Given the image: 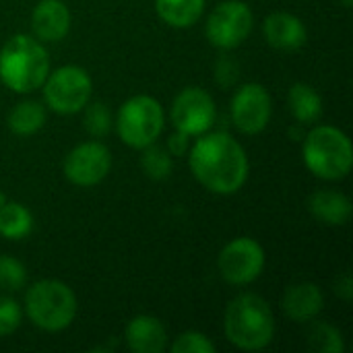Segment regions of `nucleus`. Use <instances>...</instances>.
I'll return each mask as SVG.
<instances>
[{"mask_svg":"<svg viewBox=\"0 0 353 353\" xmlns=\"http://www.w3.org/2000/svg\"><path fill=\"white\" fill-rule=\"evenodd\" d=\"M254 29V12L244 0H223L207 17L205 35L221 52L240 48Z\"/></svg>","mask_w":353,"mask_h":353,"instance_id":"nucleus-8","label":"nucleus"},{"mask_svg":"<svg viewBox=\"0 0 353 353\" xmlns=\"http://www.w3.org/2000/svg\"><path fill=\"white\" fill-rule=\"evenodd\" d=\"M265 248L248 236L228 242L217 256V271L230 285H250L265 271Z\"/></svg>","mask_w":353,"mask_h":353,"instance_id":"nucleus-9","label":"nucleus"},{"mask_svg":"<svg viewBox=\"0 0 353 353\" xmlns=\"http://www.w3.org/2000/svg\"><path fill=\"white\" fill-rule=\"evenodd\" d=\"M112 170V153L99 141H87L70 149L64 157L62 172L64 178L79 186L91 188L101 184Z\"/></svg>","mask_w":353,"mask_h":353,"instance_id":"nucleus-12","label":"nucleus"},{"mask_svg":"<svg viewBox=\"0 0 353 353\" xmlns=\"http://www.w3.org/2000/svg\"><path fill=\"white\" fill-rule=\"evenodd\" d=\"M21 321H23L21 304L8 294H0V337L12 335L21 327Z\"/></svg>","mask_w":353,"mask_h":353,"instance_id":"nucleus-27","label":"nucleus"},{"mask_svg":"<svg viewBox=\"0 0 353 353\" xmlns=\"http://www.w3.org/2000/svg\"><path fill=\"white\" fill-rule=\"evenodd\" d=\"M308 211L310 215L329 228H343L350 223L353 213V205L347 194L331 188H323L312 192L308 199Z\"/></svg>","mask_w":353,"mask_h":353,"instance_id":"nucleus-17","label":"nucleus"},{"mask_svg":"<svg viewBox=\"0 0 353 353\" xmlns=\"http://www.w3.org/2000/svg\"><path fill=\"white\" fill-rule=\"evenodd\" d=\"M174 353H215L217 347L215 343L201 331H184L180 333L174 343H172Z\"/></svg>","mask_w":353,"mask_h":353,"instance_id":"nucleus-26","label":"nucleus"},{"mask_svg":"<svg viewBox=\"0 0 353 353\" xmlns=\"http://www.w3.org/2000/svg\"><path fill=\"white\" fill-rule=\"evenodd\" d=\"M157 17L174 27V29H188L205 12V0H155Z\"/></svg>","mask_w":353,"mask_h":353,"instance_id":"nucleus-20","label":"nucleus"},{"mask_svg":"<svg viewBox=\"0 0 353 353\" xmlns=\"http://www.w3.org/2000/svg\"><path fill=\"white\" fill-rule=\"evenodd\" d=\"M6 201H8V196H6V194H4V192L0 190V207H2V205H4Z\"/></svg>","mask_w":353,"mask_h":353,"instance_id":"nucleus-31","label":"nucleus"},{"mask_svg":"<svg viewBox=\"0 0 353 353\" xmlns=\"http://www.w3.org/2000/svg\"><path fill=\"white\" fill-rule=\"evenodd\" d=\"M170 118L178 132L196 139L213 128L217 120V105L209 91L201 87H184L174 97Z\"/></svg>","mask_w":353,"mask_h":353,"instance_id":"nucleus-10","label":"nucleus"},{"mask_svg":"<svg viewBox=\"0 0 353 353\" xmlns=\"http://www.w3.org/2000/svg\"><path fill=\"white\" fill-rule=\"evenodd\" d=\"M70 8L64 0H39L31 12V35L41 43H56L70 31Z\"/></svg>","mask_w":353,"mask_h":353,"instance_id":"nucleus-13","label":"nucleus"},{"mask_svg":"<svg viewBox=\"0 0 353 353\" xmlns=\"http://www.w3.org/2000/svg\"><path fill=\"white\" fill-rule=\"evenodd\" d=\"M141 151H143L141 168H143V172H145V176L149 180L161 182V180L170 178V174L174 170V159H172V153L165 147H161L157 143H151Z\"/></svg>","mask_w":353,"mask_h":353,"instance_id":"nucleus-23","label":"nucleus"},{"mask_svg":"<svg viewBox=\"0 0 353 353\" xmlns=\"http://www.w3.org/2000/svg\"><path fill=\"white\" fill-rule=\"evenodd\" d=\"M230 112L234 126L242 134H261L269 126L273 116L271 93L261 83H244L236 89L230 103Z\"/></svg>","mask_w":353,"mask_h":353,"instance_id":"nucleus-11","label":"nucleus"},{"mask_svg":"<svg viewBox=\"0 0 353 353\" xmlns=\"http://www.w3.org/2000/svg\"><path fill=\"white\" fill-rule=\"evenodd\" d=\"M341 4H343V6H347V8H350V6H352V4H353V0H341Z\"/></svg>","mask_w":353,"mask_h":353,"instance_id":"nucleus-32","label":"nucleus"},{"mask_svg":"<svg viewBox=\"0 0 353 353\" xmlns=\"http://www.w3.org/2000/svg\"><path fill=\"white\" fill-rule=\"evenodd\" d=\"M124 341L134 353H161L168 347V331L157 316L139 314L128 321Z\"/></svg>","mask_w":353,"mask_h":353,"instance_id":"nucleus-16","label":"nucleus"},{"mask_svg":"<svg viewBox=\"0 0 353 353\" xmlns=\"http://www.w3.org/2000/svg\"><path fill=\"white\" fill-rule=\"evenodd\" d=\"M41 89H43V103L52 112L60 116H70V114H79L91 101L93 81L83 66L64 64L48 72Z\"/></svg>","mask_w":353,"mask_h":353,"instance_id":"nucleus-7","label":"nucleus"},{"mask_svg":"<svg viewBox=\"0 0 353 353\" xmlns=\"http://www.w3.org/2000/svg\"><path fill=\"white\" fill-rule=\"evenodd\" d=\"M165 114L161 103L151 95H132L114 116V128L130 149H145L157 143L163 132Z\"/></svg>","mask_w":353,"mask_h":353,"instance_id":"nucleus-6","label":"nucleus"},{"mask_svg":"<svg viewBox=\"0 0 353 353\" xmlns=\"http://www.w3.org/2000/svg\"><path fill=\"white\" fill-rule=\"evenodd\" d=\"M263 35L267 43L279 52H296L306 46L308 29L298 14L292 12H271L263 21Z\"/></svg>","mask_w":353,"mask_h":353,"instance_id":"nucleus-14","label":"nucleus"},{"mask_svg":"<svg viewBox=\"0 0 353 353\" xmlns=\"http://www.w3.org/2000/svg\"><path fill=\"white\" fill-rule=\"evenodd\" d=\"M308 347L314 353H343L345 352V341L343 335L337 327L331 323L323 321H312L308 329Z\"/></svg>","mask_w":353,"mask_h":353,"instance_id":"nucleus-22","label":"nucleus"},{"mask_svg":"<svg viewBox=\"0 0 353 353\" xmlns=\"http://www.w3.org/2000/svg\"><path fill=\"white\" fill-rule=\"evenodd\" d=\"M23 308L33 327L46 333H60L72 325L79 304L72 288L64 281L39 279L27 288Z\"/></svg>","mask_w":353,"mask_h":353,"instance_id":"nucleus-5","label":"nucleus"},{"mask_svg":"<svg viewBox=\"0 0 353 353\" xmlns=\"http://www.w3.org/2000/svg\"><path fill=\"white\" fill-rule=\"evenodd\" d=\"M165 149H168L174 157H182V155H186V153H188V149H190V137H188V134H184V132H178V130H176V132L168 139Z\"/></svg>","mask_w":353,"mask_h":353,"instance_id":"nucleus-29","label":"nucleus"},{"mask_svg":"<svg viewBox=\"0 0 353 353\" xmlns=\"http://www.w3.org/2000/svg\"><path fill=\"white\" fill-rule=\"evenodd\" d=\"M223 331L228 341L242 352H261L275 337V316L265 298L252 292L238 294L225 308Z\"/></svg>","mask_w":353,"mask_h":353,"instance_id":"nucleus-2","label":"nucleus"},{"mask_svg":"<svg viewBox=\"0 0 353 353\" xmlns=\"http://www.w3.org/2000/svg\"><path fill=\"white\" fill-rule=\"evenodd\" d=\"M188 165L194 180L219 196L236 194L248 180L250 161L244 147L228 132L196 137L188 149Z\"/></svg>","mask_w":353,"mask_h":353,"instance_id":"nucleus-1","label":"nucleus"},{"mask_svg":"<svg viewBox=\"0 0 353 353\" xmlns=\"http://www.w3.org/2000/svg\"><path fill=\"white\" fill-rule=\"evenodd\" d=\"M81 112H83V128L91 137L101 139V137L110 134V130L114 128V114L108 108V103L89 101Z\"/></svg>","mask_w":353,"mask_h":353,"instance_id":"nucleus-24","label":"nucleus"},{"mask_svg":"<svg viewBox=\"0 0 353 353\" xmlns=\"http://www.w3.org/2000/svg\"><path fill=\"white\" fill-rule=\"evenodd\" d=\"M302 159L312 176L325 182L343 180L353 168L352 139L337 126L319 124L302 139Z\"/></svg>","mask_w":353,"mask_h":353,"instance_id":"nucleus-4","label":"nucleus"},{"mask_svg":"<svg viewBox=\"0 0 353 353\" xmlns=\"http://www.w3.org/2000/svg\"><path fill=\"white\" fill-rule=\"evenodd\" d=\"M27 285L25 265L8 254H0V294H17Z\"/></svg>","mask_w":353,"mask_h":353,"instance_id":"nucleus-25","label":"nucleus"},{"mask_svg":"<svg viewBox=\"0 0 353 353\" xmlns=\"http://www.w3.org/2000/svg\"><path fill=\"white\" fill-rule=\"evenodd\" d=\"M31 232H33L31 211L17 201H6L0 207V236L10 242H19L25 240Z\"/></svg>","mask_w":353,"mask_h":353,"instance_id":"nucleus-21","label":"nucleus"},{"mask_svg":"<svg viewBox=\"0 0 353 353\" xmlns=\"http://www.w3.org/2000/svg\"><path fill=\"white\" fill-rule=\"evenodd\" d=\"M240 64L230 56V54H221L215 62V83L221 89H232L238 85L240 79Z\"/></svg>","mask_w":353,"mask_h":353,"instance_id":"nucleus-28","label":"nucleus"},{"mask_svg":"<svg viewBox=\"0 0 353 353\" xmlns=\"http://www.w3.org/2000/svg\"><path fill=\"white\" fill-rule=\"evenodd\" d=\"M335 294L343 300V302H352L353 300V279L350 273H341L337 279H335V285H333Z\"/></svg>","mask_w":353,"mask_h":353,"instance_id":"nucleus-30","label":"nucleus"},{"mask_svg":"<svg viewBox=\"0 0 353 353\" xmlns=\"http://www.w3.org/2000/svg\"><path fill=\"white\" fill-rule=\"evenodd\" d=\"M288 105L294 120L302 126L316 124L323 118V97L308 83H294L288 91Z\"/></svg>","mask_w":353,"mask_h":353,"instance_id":"nucleus-18","label":"nucleus"},{"mask_svg":"<svg viewBox=\"0 0 353 353\" xmlns=\"http://www.w3.org/2000/svg\"><path fill=\"white\" fill-rule=\"evenodd\" d=\"M46 120H48V112L43 103L33 101V99H23L12 105V110L8 112L6 124L10 132L17 137H33L43 128Z\"/></svg>","mask_w":353,"mask_h":353,"instance_id":"nucleus-19","label":"nucleus"},{"mask_svg":"<svg viewBox=\"0 0 353 353\" xmlns=\"http://www.w3.org/2000/svg\"><path fill=\"white\" fill-rule=\"evenodd\" d=\"M283 314L294 323H312L325 308V296L321 288L312 281L292 283L281 298Z\"/></svg>","mask_w":353,"mask_h":353,"instance_id":"nucleus-15","label":"nucleus"},{"mask_svg":"<svg viewBox=\"0 0 353 353\" xmlns=\"http://www.w3.org/2000/svg\"><path fill=\"white\" fill-rule=\"evenodd\" d=\"M48 72V50L33 35L17 33L0 48V81L12 93L23 95L41 89Z\"/></svg>","mask_w":353,"mask_h":353,"instance_id":"nucleus-3","label":"nucleus"}]
</instances>
